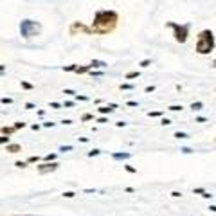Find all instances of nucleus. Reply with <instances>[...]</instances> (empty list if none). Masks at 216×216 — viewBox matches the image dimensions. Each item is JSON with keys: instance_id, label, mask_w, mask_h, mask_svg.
I'll return each instance as SVG.
<instances>
[{"instance_id": "obj_1", "label": "nucleus", "mask_w": 216, "mask_h": 216, "mask_svg": "<svg viewBox=\"0 0 216 216\" xmlns=\"http://www.w3.org/2000/svg\"><path fill=\"white\" fill-rule=\"evenodd\" d=\"M119 22V15L113 9H97L96 15H94V22H92V31L94 34L105 36L110 34V32L117 27Z\"/></svg>"}, {"instance_id": "obj_2", "label": "nucleus", "mask_w": 216, "mask_h": 216, "mask_svg": "<svg viewBox=\"0 0 216 216\" xmlns=\"http://www.w3.org/2000/svg\"><path fill=\"white\" fill-rule=\"evenodd\" d=\"M216 40H214V32L211 29H202L196 34V43H194V51L202 56H207L214 51Z\"/></svg>"}, {"instance_id": "obj_3", "label": "nucleus", "mask_w": 216, "mask_h": 216, "mask_svg": "<svg viewBox=\"0 0 216 216\" xmlns=\"http://www.w3.org/2000/svg\"><path fill=\"white\" fill-rule=\"evenodd\" d=\"M166 27L173 29V36L177 43H186L189 38V31H191V24H177V22H166Z\"/></svg>"}, {"instance_id": "obj_4", "label": "nucleus", "mask_w": 216, "mask_h": 216, "mask_svg": "<svg viewBox=\"0 0 216 216\" xmlns=\"http://www.w3.org/2000/svg\"><path fill=\"white\" fill-rule=\"evenodd\" d=\"M40 31H42V24L36 22V20H31V18H25L20 22V36L29 40L32 36L40 34Z\"/></svg>"}, {"instance_id": "obj_5", "label": "nucleus", "mask_w": 216, "mask_h": 216, "mask_svg": "<svg viewBox=\"0 0 216 216\" xmlns=\"http://www.w3.org/2000/svg\"><path fill=\"white\" fill-rule=\"evenodd\" d=\"M59 167V162H42L38 166V173L40 175H45V173H52Z\"/></svg>"}, {"instance_id": "obj_6", "label": "nucleus", "mask_w": 216, "mask_h": 216, "mask_svg": "<svg viewBox=\"0 0 216 216\" xmlns=\"http://www.w3.org/2000/svg\"><path fill=\"white\" fill-rule=\"evenodd\" d=\"M76 31L85 32V34H94L92 27H86L85 24H81V22H74V24L70 25V34H76Z\"/></svg>"}, {"instance_id": "obj_7", "label": "nucleus", "mask_w": 216, "mask_h": 216, "mask_svg": "<svg viewBox=\"0 0 216 216\" xmlns=\"http://www.w3.org/2000/svg\"><path fill=\"white\" fill-rule=\"evenodd\" d=\"M130 157H132V153H128V151H123V153L115 151V153H112V159L113 160H128Z\"/></svg>"}, {"instance_id": "obj_8", "label": "nucleus", "mask_w": 216, "mask_h": 216, "mask_svg": "<svg viewBox=\"0 0 216 216\" xmlns=\"http://www.w3.org/2000/svg\"><path fill=\"white\" fill-rule=\"evenodd\" d=\"M113 110H115V105H108V106H99L97 112L101 113V115H106V113H112Z\"/></svg>"}, {"instance_id": "obj_9", "label": "nucleus", "mask_w": 216, "mask_h": 216, "mask_svg": "<svg viewBox=\"0 0 216 216\" xmlns=\"http://www.w3.org/2000/svg\"><path fill=\"white\" fill-rule=\"evenodd\" d=\"M90 65H92V70H96V69H105V67H106L108 63H106V61H103V59H92Z\"/></svg>"}, {"instance_id": "obj_10", "label": "nucleus", "mask_w": 216, "mask_h": 216, "mask_svg": "<svg viewBox=\"0 0 216 216\" xmlns=\"http://www.w3.org/2000/svg\"><path fill=\"white\" fill-rule=\"evenodd\" d=\"M5 151L18 153V151H22V146H20V144H7V146H5Z\"/></svg>"}, {"instance_id": "obj_11", "label": "nucleus", "mask_w": 216, "mask_h": 216, "mask_svg": "<svg viewBox=\"0 0 216 216\" xmlns=\"http://www.w3.org/2000/svg\"><path fill=\"white\" fill-rule=\"evenodd\" d=\"M92 70V65L88 63V65H83V67H78V70H76V74H79V76H81V74H86V72H90Z\"/></svg>"}, {"instance_id": "obj_12", "label": "nucleus", "mask_w": 216, "mask_h": 216, "mask_svg": "<svg viewBox=\"0 0 216 216\" xmlns=\"http://www.w3.org/2000/svg\"><path fill=\"white\" fill-rule=\"evenodd\" d=\"M56 159H58V153H47L43 157V162H56Z\"/></svg>"}, {"instance_id": "obj_13", "label": "nucleus", "mask_w": 216, "mask_h": 216, "mask_svg": "<svg viewBox=\"0 0 216 216\" xmlns=\"http://www.w3.org/2000/svg\"><path fill=\"white\" fill-rule=\"evenodd\" d=\"M15 132H16L15 126H4L2 128V135H11V133H15Z\"/></svg>"}, {"instance_id": "obj_14", "label": "nucleus", "mask_w": 216, "mask_h": 216, "mask_svg": "<svg viewBox=\"0 0 216 216\" xmlns=\"http://www.w3.org/2000/svg\"><path fill=\"white\" fill-rule=\"evenodd\" d=\"M202 108H204V103H202V101L191 103V110H193V112H198V110H202Z\"/></svg>"}, {"instance_id": "obj_15", "label": "nucleus", "mask_w": 216, "mask_h": 216, "mask_svg": "<svg viewBox=\"0 0 216 216\" xmlns=\"http://www.w3.org/2000/svg\"><path fill=\"white\" fill-rule=\"evenodd\" d=\"M139 76H140V72L139 70H133V72L124 74V79H133V78H139Z\"/></svg>"}, {"instance_id": "obj_16", "label": "nucleus", "mask_w": 216, "mask_h": 216, "mask_svg": "<svg viewBox=\"0 0 216 216\" xmlns=\"http://www.w3.org/2000/svg\"><path fill=\"white\" fill-rule=\"evenodd\" d=\"M119 88H121V90H133L135 85H133V83H121Z\"/></svg>"}, {"instance_id": "obj_17", "label": "nucleus", "mask_w": 216, "mask_h": 216, "mask_svg": "<svg viewBox=\"0 0 216 216\" xmlns=\"http://www.w3.org/2000/svg\"><path fill=\"white\" fill-rule=\"evenodd\" d=\"M173 137H177V139H189V135H187V133H184V132H175Z\"/></svg>"}, {"instance_id": "obj_18", "label": "nucleus", "mask_w": 216, "mask_h": 216, "mask_svg": "<svg viewBox=\"0 0 216 216\" xmlns=\"http://www.w3.org/2000/svg\"><path fill=\"white\" fill-rule=\"evenodd\" d=\"M182 108H184L182 105H171V106H167V110H171V112H180Z\"/></svg>"}, {"instance_id": "obj_19", "label": "nucleus", "mask_w": 216, "mask_h": 216, "mask_svg": "<svg viewBox=\"0 0 216 216\" xmlns=\"http://www.w3.org/2000/svg\"><path fill=\"white\" fill-rule=\"evenodd\" d=\"M27 162H29V164H34V162H40V157H38V155H31V157L27 159Z\"/></svg>"}, {"instance_id": "obj_20", "label": "nucleus", "mask_w": 216, "mask_h": 216, "mask_svg": "<svg viewBox=\"0 0 216 216\" xmlns=\"http://www.w3.org/2000/svg\"><path fill=\"white\" fill-rule=\"evenodd\" d=\"M0 142H2L4 146H7V144H11V142H9V135H2V137H0Z\"/></svg>"}, {"instance_id": "obj_21", "label": "nucleus", "mask_w": 216, "mask_h": 216, "mask_svg": "<svg viewBox=\"0 0 216 216\" xmlns=\"http://www.w3.org/2000/svg\"><path fill=\"white\" fill-rule=\"evenodd\" d=\"M27 164H29V162H24V160H16V162H15V166H16V167H22V169H24V167H27Z\"/></svg>"}, {"instance_id": "obj_22", "label": "nucleus", "mask_w": 216, "mask_h": 216, "mask_svg": "<svg viewBox=\"0 0 216 216\" xmlns=\"http://www.w3.org/2000/svg\"><path fill=\"white\" fill-rule=\"evenodd\" d=\"M22 88H25V90H32L34 86H32L31 83H27V81H22Z\"/></svg>"}, {"instance_id": "obj_23", "label": "nucleus", "mask_w": 216, "mask_h": 216, "mask_svg": "<svg viewBox=\"0 0 216 216\" xmlns=\"http://www.w3.org/2000/svg\"><path fill=\"white\" fill-rule=\"evenodd\" d=\"M148 115H150V117H160V115H162V112H160V110H155V112H148Z\"/></svg>"}, {"instance_id": "obj_24", "label": "nucleus", "mask_w": 216, "mask_h": 216, "mask_svg": "<svg viewBox=\"0 0 216 216\" xmlns=\"http://www.w3.org/2000/svg\"><path fill=\"white\" fill-rule=\"evenodd\" d=\"M139 65L142 67V69H146V67H150V65H151V59H142V61H140Z\"/></svg>"}, {"instance_id": "obj_25", "label": "nucleus", "mask_w": 216, "mask_h": 216, "mask_svg": "<svg viewBox=\"0 0 216 216\" xmlns=\"http://www.w3.org/2000/svg\"><path fill=\"white\" fill-rule=\"evenodd\" d=\"M90 76L92 78H101V76H103V72H101V70H90Z\"/></svg>"}, {"instance_id": "obj_26", "label": "nucleus", "mask_w": 216, "mask_h": 216, "mask_svg": "<svg viewBox=\"0 0 216 216\" xmlns=\"http://www.w3.org/2000/svg\"><path fill=\"white\" fill-rule=\"evenodd\" d=\"M74 196H76V193H74V191H65L63 193V198H74Z\"/></svg>"}, {"instance_id": "obj_27", "label": "nucleus", "mask_w": 216, "mask_h": 216, "mask_svg": "<svg viewBox=\"0 0 216 216\" xmlns=\"http://www.w3.org/2000/svg\"><path fill=\"white\" fill-rule=\"evenodd\" d=\"M97 155H101V150H90L88 151V157H97Z\"/></svg>"}, {"instance_id": "obj_28", "label": "nucleus", "mask_w": 216, "mask_h": 216, "mask_svg": "<svg viewBox=\"0 0 216 216\" xmlns=\"http://www.w3.org/2000/svg\"><path fill=\"white\" fill-rule=\"evenodd\" d=\"M74 97H76V101H88V99H90L88 96H79V94H76Z\"/></svg>"}, {"instance_id": "obj_29", "label": "nucleus", "mask_w": 216, "mask_h": 216, "mask_svg": "<svg viewBox=\"0 0 216 216\" xmlns=\"http://www.w3.org/2000/svg\"><path fill=\"white\" fill-rule=\"evenodd\" d=\"M193 193H196V194H204V193H205V189H204V187H194V189H193Z\"/></svg>"}, {"instance_id": "obj_30", "label": "nucleus", "mask_w": 216, "mask_h": 216, "mask_svg": "<svg viewBox=\"0 0 216 216\" xmlns=\"http://www.w3.org/2000/svg\"><path fill=\"white\" fill-rule=\"evenodd\" d=\"M124 169H126L128 173H137V169H135V167H133V166H128V164L124 166Z\"/></svg>"}, {"instance_id": "obj_31", "label": "nucleus", "mask_w": 216, "mask_h": 216, "mask_svg": "<svg viewBox=\"0 0 216 216\" xmlns=\"http://www.w3.org/2000/svg\"><path fill=\"white\" fill-rule=\"evenodd\" d=\"M11 103H13L11 97H2V105H11Z\"/></svg>"}, {"instance_id": "obj_32", "label": "nucleus", "mask_w": 216, "mask_h": 216, "mask_svg": "<svg viewBox=\"0 0 216 216\" xmlns=\"http://www.w3.org/2000/svg\"><path fill=\"white\" fill-rule=\"evenodd\" d=\"M81 119H83V121H92V119H94V115H92V113H85V115L81 117Z\"/></svg>"}, {"instance_id": "obj_33", "label": "nucleus", "mask_w": 216, "mask_h": 216, "mask_svg": "<svg viewBox=\"0 0 216 216\" xmlns=\"http://www.w3.org/2000/svg\"><path fill=\"white\" fill-rule=\"evenodd\" d=\"M160 124H162V126H167V124H171V121H169V119H166V117H164V119H162V121H160Z\"/></svg>"}, {"instance_id": "obj_34", "label": "nucleus", "mask_w": 216, "mask_h": 216, "mask_svg": "<svg viewBox=\"0 0 216 216\" xmlns=\"http://www.w3.org/2000/svg\"><path fill=\"white\" fill-rule=\"evenodd\" d=\"M70 150H72V146H61V148H59V151H63V153L65 151H70Z\"/></svg>"}, {"instance_id": "obj_35", "label": "nucleus", "mask_w": 216, "mask_h": 216, "mask_svg": "<svg viewBox=\"0 0 216 216\" xmlns=\"http://www.w3.org/2000/svg\"><path fill=\"white\" fill-rule=\"evenodd\" d=\"M180 151H182V153H186V155H187V153H193V150H191V148H187V146H186V148H182Z\"/></svg>"}, {"instance_id": "obj_36", "label": "nucleus", "mask_w": 216, "mask_h": 216, "mask_svg": "<svg viewBox=\"0 0 216 216\" xmlns=\"http://www.w3.org/2000/svg\"><path fill=\"white\" fill-rule=\"evenodd\" d=\"M27 124L25 123H15V128H16V130H20V128H25Z\"/></svg>"}, {"instance_id": "obj_37", "label": "nucleus", "mask_w": 216, "mask_h": 216, "mask_svg": "<svg viewBox=\"0 0 216 216\" xmlns=\"http://www.w3.org/2000/svg\"><path fill=\"white\" fill-rule=\"evenodd\" d=\"M63 94H69V96H76V92L70 90V88H65V92H63Z\"/></svg>"}, {"instance_id": "obj_38", "label": "nucleus", "mask_w": 216, "mask_h": 216, "mask_svg": "<svg viewBox=\"0 0 216 216\" xmlns=\"http://www.w3.org/2000/svg\"><path fill=\"white\" fill-rule=\"evenodd\" d=\"M43 126L45 128H52V126H56V123H51V121H49V123H43Z\"/></svg>"}, {"instance_id": "obj_39", "label": "nucleus", "mask_w": 216, "mask_h": 216, "mask_svg": "<svg viewBox=\"0 0 216 216\" xmlns=\"http://www.w3.org/2000/svg\"><path fill=\"white\" fill-rule=\"evenodd\" d=\"M126 105H128V106H139V103H137V101H128Z\"/></svg>"}, {"instance_id": "obj_40", "label": "nucleus", "mask_w": 216, "mask_h": 216, "mask_svg": "<svg viewBox=\"0 0 216 216\" xmlns=\"http://www.w3.org/2000/svg\"><path fill=\"white\" fill-rule=\"evenodd\" d=\"M171 196H175V198H178V196H182V193H178V191H171Z\"/></svg>"}, {"instance_id": "obj_41", "label": "nucleus", "mask_w": 216, "mask_h": 216, "mask_svg": "<svg viewBox=\"0 0 216 216\" xmlns=\"http://www.w3.org/2000/svg\"><path fill=\"white\" fill-rule=\"evenodd\" d=\"M74 105V101H65V103H63V106H67V108H70Z\"/></svg>"}, {"instance_id": "obj_42", "label": "nucleus", "mask_w": 216, "mask_h": 216, "mask_svg": "<svg viewBox=\"0 0 216 216\" xmlns=\"http://www.w3.org/2000/svg\"><path fill=\"white\" fill-rule=\"evenodd\" d=\"M25 108H27V110H32V108H36V106L32 105V103H25Z\"/></svg>"}, {"instance_id": "obj_43", "label": "nucleus", "mask_w": 216, "mask_h": 216, "mask_svg": "<svg viewBox=\"0 0 216 216\" xmlns=\"http://www.w3.org/2000/svg\"><path fill=\"white\" fill-rule=\"evenodd\" d=\"M106 121H108V119H106L105 115H103V117H97V123H101V124H103V123H106Z\"/></svg>"}, {"instance_id": "obj_44", "label": "nucleus", "mask_w": 216, "mask_h": 216, "mask_svg": "<svg viewBox=\"0 0 216 216\" xmlns=\"http://www.w3.org/2000/svg\"><path fill=\"white\" fill-rule=\"evenodd\" d=\"M115 126H119V128H124V126H126V123H124V121H119V123H115Z\"/></svg>"}, {"instance_id": "obj_45", "label": "nucleus", "mask_w": 216, "mask_h": 216, "mask_svg": "<svg viewBox=\"0 0 216 216\" xmlns=\"http://www.w3.org/2000/svg\"><path fill=\"white\" fill-rule=\"evenodd\" d=\"M31 130H34V132H38V130H40V124H31Z\"/></svg>"}, {"instance_id": "obj_46", "label": "nucleus", "mask_w": 216, "mask_h": 216, "mask_svg": "<svg viewBox=\"0 0 216 216\" xmlns=\"http://www.w3.org/2000/svg\"><path fill=\"white\" fill-rule=\"evenodd\" d=\"M79 142H88V137H78Z\"/></svg>"}, {"instance_id": "obj_47", "label": "nucleus", "mask_w": 216, "mask_h": 216, "mask_svg": "<svg viewBox=\"0 0 216 216\" xmlns=\"http://www.w3.org/2000/svg\"><path fill=\"white\" fill-rule=\"evenodd\" d=\"M202 196H204V198H211V196H213V194H211V193H209V191H205L204 194H202Z\"/></svg>"}, {"instance_id": "obj_48", "label": "nucleus", "mask_w": 216, "mask_h": 216, "mask_svg": "<svg viewBox=\"0 0 216 216\" xmlns=\"http://www.w3.org/2000/svg\"><path fill=\"white\" fill-rule=\"evenodd\" d=\"M144 90H146V92H153V90H155V86H153V85H151V86H146Z\"/></svg>"}, {"instance_id": "obj_49", "label": "nucleus", "mask_w": 216, "mask_h": 216, "mask_svg": "<svg viewBox=\"0 0 216 216\" xmlns=\"http://www.w3.org/2000/svg\"><path fill=\"white\" fill-rule=\"evenodd\" d=\"M205 121H207L205 117H196V123H205Z\"/></svg>"}, {"instance_id": "obj_50", "label": "nucleus", "mask_w": 216, "mask_h": 216, "mask_svg": "<svg viewBox=\"0 0 216 216\" xmlns=\"http://www.w3.org/2000/svg\"><path fill=\"white\" fill-rule=\"evenodd\" d=\"M59 106H61L59 103H51V108H59Z\"/></svg>"}, {"instance_id": "obj_51", "label": "nucleus", "mask_w": 216, "mask_h": 216, "mask_svg": "<svg viewBox=\"0 0 216 216\" xmlns=\"http://www.w3.org/2000/svg\"><path fill=\"white\" fill-rule=\"evenodd\" d=\"M61 123H63V124H72V121H70V119H63Z\"/></svg>"}, {"instance_id": "obj_52", "label": "nucleus", "mask_w": 216, "mask_h": 216, "mask_svg": "<svg viewBox=\"0 0 216 216\" xmlns=\"http://www.w3.org/2000/svg\"><path fill=\"white\" fill-rule=\"evenodd\" d=\"M209 211H211V213H216V205H209Z\"/></svg>"}, {"instance_id": "obj_53", "label": "nucleus", "mask_w": 216, "mask_h": 216, "mask_svg": "<svg viewBox=\"0 0 216 216\" xmlns=\"http://www.w3.org/2000/svg\"><path fill=\"white\" fill-rule=\"evenodd\" d=\"M213 67H214V69H216V59H214V61H213Z\"/></svg>"}]
</instances>
